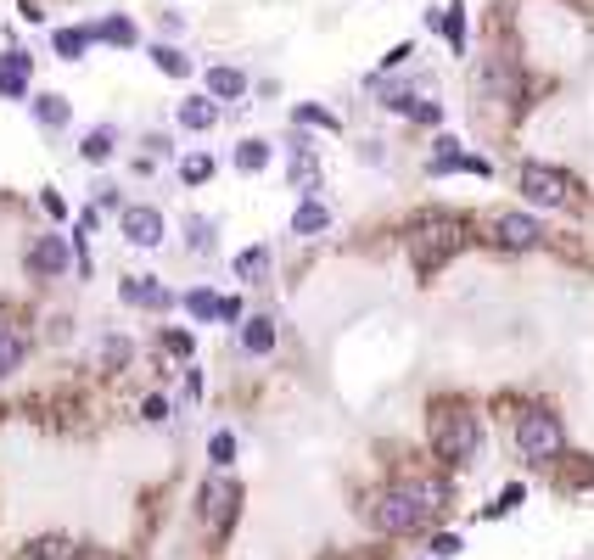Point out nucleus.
<instances>
[{
	"mask_svg": "<svg viewBox=\"0 0 594 560\" xmlns=\"http://www.w3.org/2000/svg\"><path fill=\"white\" fill-rule=\"evenodd\" d=\"M0 73H23V79H29V56H23V51H6V56H0Z\"/></svg>",
	"mask_w": 594,
	"mask_h": 560,
	"instance_id": "obj_30",
	"label": "nucleus"
},
{
	"mask_svg": "<svg viewBox=\"0 0 594 560\" xmlns=\"http://www.w3.org/2000/svg\"><path fill=\"white\" fill-rule=\"evenodd\" d=\"M432 448H438V460H449V465H471L477 460V448H482L477 415L460 409V404L438 409V415H432Z\"/></svg>",
	"mask_w": 594,
	"mask_h": 560,
	"instance_id": "obj_2",
	"label": "nucleus"
},
{
	"mask_svg": "<svg viewBox=\"0 0 594 560\" xmlns=\"http://www.w3.org/2000/svg\"><path fill=\"white\" fill-rule=\"evenodd\" d=\"M241 90H247V73H241V68H208V96L236 101Z\"/></svg>",
	"mask_w": 594,
	"mask_h": 560,
	"instance_id": "obj_14",
	"label": "nucleus"
},
{
	"mask_svg": "<svg viewBox=\"0 0 594 560\" xmlns=\"http://www.w3.org/2000/svg\"><path fill=\"white\" fill-rule=\"evenodd\" d=\"M23 359H29V342H23V331H17L12 320H0V376H12Z\"/></svg>",
	"mask_w": 594,
	"mask_h": 560,
	"instance_id": "obj_13",
	"label": "nucleus"
},
{
	"mask_svg": "<svg viewBox=\"0 0 594 560\" xmlns=\"http://www.w3.org/2000/svg\"><path fill=\"white\" fill-rule=\"evenodd\" d=\"M432 555H438V560L460 555V538H454V532H443V538H432Z\"/></svg>",
	"mask_w": 594,
	"mask_h": 560,
	"instance_id": "obj_32",
	"label": "nucleus"
},
{
	"mask_svg": "<svg viewBox=\"0 0 594 560\" xmlns=\"http://www.w3.org/2000/svg\"><path fill=\"white\" fill-rule=\"evenodd\" d=\"M124 236L135 241V247H163L169 224H163V213H157V208H124Z\"/></svg>",
	"mask_w": 594,
	"mask_h": 560,
	"instance_id": "obj_8",
	"label": "nucleus"
},
{
	"mask_svg": "<svg viewBox=\"0 0 594 560\" xmlns=\"http://www.w3.org/2000/svg\"><path fill=\"white\" fill-rule=\"evenodd\" d=\"M241 348H247V353H269V348H275V320L253 314V320L241 325Z\"/></svg>",
	"mask_w": 594,
	"mask_h": 560,
	"instance_id": "obj_15",
	"label": "nucleus"
},
{
	"mask_svg": "<svg viewBox=\"0 0 594 560\" xmlns=\"http://www.w3.org/2000/svg\"><path fill=\"white\" fill-rule=\"evenodd\" d=\"M219 320H241V303H236V297H219Z\"/></svg>",
	"mask_w": 594,
	"mask_h": 560,
	"instance_id": "obj_35",
	"label": "nucleus"
},
{
	"mask_svg": "<svg viewBox=\"0 0 594 560\" xmlns=\"http://www.w3.org/2000/svg\"><path fill=\"white\" fill-rule=\"evenodd\" d=\"M68 264H73V247H68V236H40L29 247V275H40V280H57V275H68Z\"/></svg>",
	"mask_w": 594,
	"mask_h": 560,
	"instance_id": "obj_7",
	"label": "nucleus"
},
{
	"mask_svg": "<svg viewBox=\"0 0 594 560\" xmlns=\"http://www.w3.org/2000/svg\"><path fill=\"white\" fill-rule=\"evenodd\" d=\"M320 230H331V208L314 202V196H303L292 208V236H320Z\"/></svg>",
	"mask_w": 594,
	"mask_h": 560,
	"instance_id": "obj_11",
	"label": "nucleus"
},
{
	"mask_svg": "<svg viewBox=\"0 0 594 560\" xmlns=\"http://www.w3.org/2000/svg\"><path fill=\"white\" fill-rule=\"evenodd\" d=\"M124 303H135V308H174V292L163 286V280H152V275H129L124 280Z\"/></svg>",
	"mask_w": 594,
	"mask_h": 560,
	"instance_id": "obj_10",
	"label": "nucleus"
},
{
	"mask_svg": "<svg viewBox=\"0 0 594 560\" xmlns=\"http://www.w3.org/2000/svg\"><path fill=\"white\" fill-rule=\"evenodd\" d=\"M0 96H29V79H23V73H0Z\"/></svg>",
	"mask_w": 594,
	"mask_h": 560,
	"instance_id": "obj_28",
	"label": "nucleus"
},
{
	"mask_svg": "<svg viewBox=\"0 0 594 560\" xmlns=\"http://www.w3.org/2000/svg\"><path fill=\"white\" fill-rule=\"evenodd\" d=\"M180 124H185V129H197V135H202V129H213V124H219V107H213V101H185V107H180Z\"/></svg>",
	"mask_w": 594,
	"mask_h": 560,
	"instance_id": "obj_19",
	"label": "nucleus"
},
{
	"mask_svg": "<svg viewBox=\"0 0 594 560\" xmlns=\"http://www.w3.org/2000/svg\"><path fill=\"white\" fill-rule=\"evenodd\" d=\"M40 202H45V213H51V219H62V213H68V202H62V196H57V191H45V196H40Z\"/></svg>",
	"mask_w": 594,
	"mask_h": 560,
	"instance_id": "obj_34",
	"label": "nucleus"
},
{
	"mask_svg": "<svg viewBox=\"0 0 594 560\" xmlns=\"http://www.w3.org/2000/svg\"><path fill=\"white\" fill-rule=\"evenodd\" d=\"M443 34H449V45H454V51L466 45V17H460V6H449V17H443Z\"/></svg>",
	"mask_w": 594,
	"mask_h": 560,
	"instance_id": "obj_26",
	"label": "nucleus"
},
{
	"mask_svg": "<svg viewBox=\"0 0 594 560\" xmlns=\"http://www.w3.org/2000/svg\"><path fill=\"white\" fill-rule=\"evenodd\" d=\"M297 118H303V124H320V129H337V118L320 112V107H297Z\"/></svg>",
	"mask_w": 594,
	"mask_h": 560,
	"instance_id": "obj_31",
	"label": "nucleus"
},
{
	"mask_svg": "<svg viewBox=\"0 0 594 560\" xmlns=\"http://www.w3.org/2000/svg\"><path fill=\"white\" fill-rule=\"evenodd\" d=\"M79 152H85V163H107V157H113V129H107V124H101V129H90Z\"/></svg>",
	"mask_w": 594,
	"mask_h": 560,
	"instance_id": "obj_22",
	"label": "nucleus"
},
{
	"mask_svg": "<svg viewBox=\"0 0 594 560\" xmlns=\"http://www.w3.org/2000/svg\"><path fill=\"white\" fill-rule=\"evenodd\" d=\"M264 163H269V140H241V146H236V168H241V174H258Z\"/></svg>",
	"mask_w": 594,
	"mask_h": 560,
	"instance_id": "obj_21",
	"label": "nucleus"
},
{
	"mask_svg": "<svg viewBox=\"0 0 594 560\" xmlns=\"http://www.w3.org/2000/svg\"><path fill=\"white\" fill-rule=\"evenodd\" d=\"M185 314H191V320H213V314H219V297H213L208 286H197V292H185Z\"/></svg>",
	"mask_w": 594,
	"mask_h": 560,
	"instance_id": "obj_24",
	"label": "nucleus"
},
{
	"mask_svg": "<svg viewBox=\"0 0 594 560\" xmlns=\"http://www.w3.org/2000/svg\"><path fill=\"white\" fill-rule=\"evenodd\" d=\"M230 460H236V437H230V432H213V465L225 471Z\"/></svg>",
	"mask_w": 594,
	"mask_h": 560,
	"instance_id": "obj_27",
	"label": "nucleus"
},
{
	"mask_svg": "<svg viewBox=\"0 0 594 560\" xmlns=\"http://www.w3.org/2000/svg\"><path fill=\"white\" fill-rule=\"evenodd\" d=\"M516 185H522V196H527V202H538V208H566V202H572V180H566L561 168L522 163Z\"/></svg>",
	"mask_w": 594,
	"mask_h": 560,
	"instance_id": "obj_5",
	"label": "nucleus"
},
{
	"mask_svg": "<svg viewBox=\"0 0 594 560\" xmlns=\"http://www.w3.org/2000/svg\"><path fill=\"white\" fill-rule=\"evenodd\" d=\"M516 448H522V460L550 465L555 454L566 448V426H561V415H550V409H527V415L516 420Z\"/></svg>",
	"mask_w": 594,
	"mask_h": 560,
	"instance_id": "obj_3",
	"label": "nucleus"
},
{
	"mask_svg": "<svg viewBox=\"0 0 594 560\" xmlns=\"http://www.w3.org/2000/svg\"><path fill=\"white\" fill-rule=\"evenodd\" d=\"M197 504H202V521H208L213 532H230V521L241 516V488L230 476H213V482H202Z\"/></svg>",
	"mask_w": 594,
	"mask_h": 560,
	"instance_id": "obj_6",
	"label": "nucleus"
},
{
	"mask_svg": "<svg viewBox=\"0 0 594 560\" xmlns=\"http://www.w3.org/2000/svg\"><path fill=\"white\" fill-rule=\"evenodd\" d=\"M180 180H185V185H202V180H213V157H208V152H191V157L180 163Z\"/></svg>",
	"mask_w": 594,
	"mask_h": 560,
	"instance_id": "obj_25",
	"label": "nucleus"
},
{
	"mask_svg": "<svg viewBox=\"0 0 594 560\" xmlns=\"http://www.w3.org/2000/svg\"><path fill=\"white\" fill-rule=\"evenodd\" d=\"M169 348L185 359V353H191V336H185V331H169Z\"/></svg>",
	"mask_w": 594,
	"mask_h": 560,
	"instance_id": "obj_37",
	"label": "nucleus"
},
{
	"mask_svg": "<svg viewBox=\"0 0 594 560\" xmlns=\"http://www.w3.org/2000/svg\"><path fill=\"white\" fill-rule=\"evenodd\" d=\"M415 264L421 269H438L449 252H460L466 247V224L460 219H449V213H432V219H421L415 224Z\"/></svg>",
	"mask_w": 594,
	"mask_h": 560,
	"instance_id": "obj_4",
	"label": "nucleus"
},
{
	"mask_svg": "<svg viewBox=\"0 0 594 560\" xmlns=\"http://www.w3.org/2000/svg\"><path fill=\"white\" fill-rule=\"evenodd\" d=\"M129 359V342L124 336H113V342H107V364H124Z\"/></svg>",
	"mask_w": 594,
	"mask_h": 560,
	"instance_id": "obj_33",
	"label": "nucleus"
},
{
	"mask_svg": "<svg viewBox=\"0 0 594 560\" xmlns=\"http://www.w3.org/2000/svg\"><path fill=\"white\" fill-rule=\"evenodd\" d=\"M443 510V482H393V488L370 493L365 516L376 532H415Z\"/></svg>",
	"mask_w": 594,
	"mask_h": 560,
	"instance_id": "obj_1",
	"label": "nucleus"
},
{
	"mask_svg": "<svg viewBox=\"0 0 594 560\" xmlns=\"http://www.w3.org/2000/svg\"><path fill=\"white\" fill-rule=\"evenodd\" d=\"M169 415V398H146V420H163Z\"/></svg>",
	"mask_w": 594,
	"mask_h": 560,
	"instance_id": "obj_36",
	"label": "nucleus"
},
{
	"mask_svg": "<svg viewBox=\"0 0 594 560\" xmlns=\"http://www.w3.org/2000/svg\"><path fill=\"white\" fill-rule=\"evenodd\" d=\"M236 275H241V280H264V275H269V247L236 252Z\"/></svg>",
	"mask_w": 594,
	"mask_h": 560,
	"instance_id": "obj_20",
	"label": "nucleus"
},
{
	"mask_svg": "<svg viewBox=\"0 0 594 560\" xmlns=\"http://www.w3.org/2000/svg\"><path fill=\"white\" fill-rule=\"evenodd\" d=\"M286 174H292V191H297V196H314V191H320V157H314L309 146H297V152H292V168H286Z\"/></svg>",
	"mask_w": 594,
	"mask_h": 560,
	"instance_id": "obj_12",
	"label": "nucleus"
},
{
	"mask_svg": "<svg viewBox=\"0 0 594 560\" xmlns=\"http://www.w3.org/2000/svg\"><path fill=\"white\" fill-rule=\"evenodd\" d=\"M96 40H107V45H135V23H129V17H107V23H96Z\"/></svg>",
	"mask_w": 594,
	"mask_h": 560,
	"instance_id": "obj_23",
	"label": "nucleus"
},
{
	"mask_svg": "<svg viewBox=\"0 0 594 560\" xmlns=\"http://www.w3.org/2000/svg\"><path fill=\"white\" fill-rule=\"evenodd\" d=\"M152 62L169 73V79H191V56L174 51V45H152Z\"/></svg>",
	"mask_w": 594,
	"mask_h": 560,
	"instance_id": "obj_18",
	"label": "nucleus"
},
{
	"mask_svg": "<svg viewBox=\"0 0 594 560\" xmlns=\"http://www.w3.org/2000/svg\"><path fill=\"white\" fill-rule=\"evenodd\" d=\"M29 107H34V118H40L45 129H62V124H68V101L51 96V90H45V96H34Z\"/></svg>",
	"mask_w": 594,
	"mask_h": 560,
	"instance_id": "obj_17",
	"label": "nucleus"
},
{
	"mask_svg": "<svg viewBox=\"0 0 594 560\" xmlns=\"http://www.w3.org/2000/svg\"><path fill=\"white\" fill-rule=\"evenodd\" d=\"M96 40V28H57V56H68V62H79V56H85V45Z\"/></svg>",
	"mask_w": 594,
	"mask_h": 560,
	"instance_id": "obj_16",
	"label": "nucleus"
},
{
	"mask_svg": "<svg viewBox=\"0 0 594 560\" xmlns=\"http://www.w3.org/2000/svg\"><path fill=\"white\" fill-rule=\"evenodd\" d=\"M185 230H191V247H213V224H202V219H191V224H185Z\"/></svg>",
	"mask_w": 594,
	"mask_h": 560,
	"instance_id": "obj_29",
	"label": "nucleus"
},
{
	"mask_svg": "<svg viewBox=\"0 0 594 560\" xmlns=\"http://www.w3.org/2000/svg\"><path fill=\"white\" fill-rule=\"evenodd\" d=\"M494 241L499 247H538V241H544V224L527 219V213H505V219L494 224Z\"/></svg>",
	"mask_w": 594,
	"mask_h": 560,
	"instance_id": "obj_9",
	"label": "nucleus"
}]
</instances>
